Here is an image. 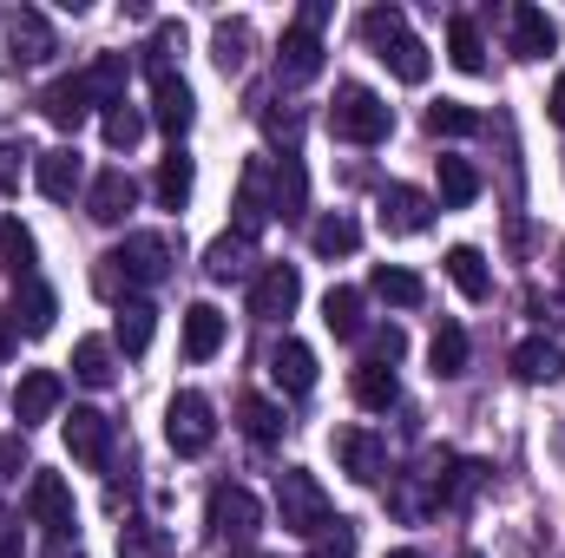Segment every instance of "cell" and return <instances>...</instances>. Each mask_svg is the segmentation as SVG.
I'll return each instance as SVG.
<instances>
[{"label":"cell","mask_w":565,"mask_h":558,"mask_svg":"<svg viewBox=\"0 0 565 558\" xmlns=\"http://www.w3.org/2000/svg\"><path fill=\"white\" fill-rule=\"evenodd\" d=\"M33 184H40V197L66 204V197L79 191V151H73V144H53V151H40V158H33Z\"/></svg>","instance_id":"2e32d148"},{"label":"cell","mask_w":565,"mask_h":558,"mask_svg":"<svg viewBox=\"0 0 565 558\" xmlns=\"http://www.w3.org/2000/svg\"><path fill=\"white\" fill-rule=\"evenodd\" d=\"M355 401H362L369 415H388V408L402 401V382H395V368H388V362H362V368H355Z\"/></svg>","instance_id":"cb8c5ba5"},{"label":"cell","mask_w":565,"mask_h":558,"mask_svg":"<svg viewBox=\"0 0 565 558\" xmlns=\"http://www.w3.org/2000/svg\"><path fill=\"white\" fill-rule=\"evenodd\" d=\"M119 558H171V539L145 519H126L119 526Z\"/></svg>","instance_id":"b9f144b4"},{"label":"cell","mask_w":565,"mask_h":558,"mask_svg":"<svg viewBox=\"0 0 565 558\" xmlns=\"http://www.w3.org/2000/svg\"><path fill=\"white\" fill-rule=\"evenodd\" d=\"M217 348H224V309L191 302V309H184V355H191V362H211Z\"/></svg>","instance_id":"7402d4cb"},{"label":"cell","mask_w":565,"mask_h":558,"mask_svg":"<svg viewBox=\"0 0 565 558\" xmlns=\"http://www.w3.org/2000/svg\"><path fill=\"white\" fill-rule=\"evenodd\" d=\"M402 355H408V335H402V329H375V362H388V368H395Z\"/></svg>","instance_id":"7dc6e473"},{"label":"cell","mask_w":565,"mask_h":558,"mask_svg":"<svg viewBox=\"0 0 565 558\" xmlns=\"http://www.w3.org/2000/svg\"><path fill=\"white\" fill-rule=\"evenodd\" d=\"M60 433H66V453L79 466H113V420L99 415V408H73Z\"/></svg>","instance_id":"52a82bcc"},{"label":"cell","mask_w":565,"mask_h":558,"mask_svg":"<svg viewBox=\"0 0 565 558\" xmlns=\"http://www.w3.org/2000/svg\"><path fill=\"white\" fill-rule=\"evenodd\" d=\"M335 460H342V473L362 480V486H375V480L388 473V447H382L369 427H342V433H335Z\"/></svg>","instance_id":"8fae6325"},{"label":"cell","mask_w":565,"mask_h":558,"mask_svg":"<svg viewBox=\"0 0 565 558\" xmlns=\"http://www.w3.org/2000/svg\"><path fill=\"white\" fill-rule=\"evenodd\" d=\"M277 513H282V533L316 539V533L329 526V493H322V480H316V473H302V466L277 473Z\"/></svg>","instance_id":"277c9868"},{"label":"cell","mask_w":565,"mask_h":558,"mask_svg":"<svg viewBox=\"0 0 565 558\" xmlns=\"http://www.w3.org/2000/svg\"><path fill=\"white\" fill-rule=\"evenodd\" d=\"M427 362H434V375H440V382L467 375V329H460V322H440V329H434V342H427Z\"/></svg>","instance_id":"4316f807"},{"label":"cell","mask_w":565,"mask_h":558,"mask_svg":"<svg viewBox=\"0 0 565 558\" xmlns=\"http://www.w3.org/2000/svg\"><path fill=\"white\" fill-rule=\"evenodd\" d=\"M151 322H158L151 302H119V315H113V342H119L126 355H145V348H151Z\"/></svg>","instance_id":"83f0119b"},{"label":"cell","mask_w":565,"mask_h":558,"mask_svg":"<svg viewBox=\"0 0 565 558\" xmlns=\"http://www.w3.org/2000/svg\"><path fill=\"white\" fill-rule=\"evenodd\" d=\"M164 440H171V453H184V460L211 453V440H217V408H211L198 388L171 395V408H164Z\"/></svg>","instance_id":"5b68a950"},{"label":"cell","mask_w":565,"mask_h":558,"mask_svg":"<svg viewBox=\"0 0 565 558\" xmlns=\"http://www.w3.org/2000/svg\"><path fill=\"white\" fill-rule=\"evenodd\" d=\"M362 40L375 46V60H382L402 86H422L427 79V46L408 33V13H402V7H369V13H362Z\"/></svg>","instance_id":"6da1fadb"},{"label":"cell","mask_w":565,"mask_h":558,"mask_svg":"<svg viewBox=\"0 0 565 558\" xmlns=\"http://www.w3.org/2000/svg\"><path fill=\"white\" fill-rule=\"evenodd\" d=\"M0 558H20V519L0 506Z\"/></svg>","instance_id":"681fc988"},{"label":"cell","mask_w":565,"mask_h":558,"mask_svg":"<svg viewBox=\"0 0 565 558\" xmlns=\"http://www.w3.org/2000/svg\"><path fill=\"white\" fill-rule=\"evenodd\" d=\"M237 558H257V552H237Z\"/></svg>","instance_id":"db71d44e"},{"label":"cell","mask_w":565,"mask_h":558,"mask_svg":"<svg viewBox=\"0 0 565 558\" xmlns=\"http://www.w3.org/2000/svg\"><path fill=\"white\" fill-rule=\"evenodd\" d=\"M132 204H139V184H132L126 171H99V178H93V191H86V211H93L99 224H119Z\"/></svg>","instance_id":"ffe728a7"},{"label":"cell","mask_w":565,"mask_h":558,"mask_svg":"<svg viewBox=\"0 0 565 558\" xmlns=\"http://www.w3.org/2000/svg\"><path fill=\"white\" fill-rule=\"evenodd\" d=\"M302 197H309V178L296 158L277 164V191H270V217H302Z\"/></svg>","instance_id":"8d00e7d4"},{"label":"cell","mask_w":565,"mask_h":558,"mask_svg":"<svg viewBox=\"0 0 565 558\" xmlns=\"http://www.w3.org/2000/svg\"><path fill=\"white\" fill-rule=\"evenodd\" d=\"M264 184H270V164L264 158H250L244 164V191H237V217H244V237L270 217V197H264Z\"/></svg>","instance_id":"1f68e13d"},{"label":"cell","mask_w":565,"mask_h":558,"mask_svg":"<svg viewBox=\"0 0 565 558\" xmlns=\"http://www.w3.org/2000/svg\"><path fill=\"white\" fill-rule=\"evenodd\" d=\"M257 526H264V506H257L250 486H217L211 493V533L217 539H250Z\"/></svg>","instance_id":"30bf717a"},{"label":"cell","mask_w":565,"mask_h":558,"mask_svg":"<svg viewBox=\"0 0 565 558\" xmlns=\"http://www.w3.org/2000/svg\"><path fill=\"white\" fill-rule=\"evenodd\" d=\"M139 139H145V112L139 106H132V99L106 106V144H113V151H132Z\"/></svg>","instance_id":"7bdbcfd3"},{"label":"cell","mask_w":565,"mask_h":558,"mask_svg":"<svg viewBox=\"0 0 565 558\" xmlns=\"http://www.w3.org/2000/svg\"><path fill=\"white\" fill-rule=\"evenodd\" d=\"M151 191H158V204H164V211H184V197H191V158H184V151H171V158L158 164V184H151Z\"/></svg>","instance_id":"f35d334b"},{"label":"cell","mask_w":565,"mask_h":558,"mask_svg":"<svg viewBox=\"0 0 565 558\" xmlns=\"http://www.w3.org/2000/svg\"><path fill=\"white\" fill-rule=\"evenodd\" d=\"M375 217H382L388 237H422L427 224H434V197L415 191V184H388L382 204H375Z\"/></svg>","instance_id":"8992f818"},{"label":"cell","mask_w":565,"mask_h":558,"mask_svg":"<svg viewBox=\"0 0 565 558\" xmlns=\"http://www.w3.org/2000/svg\"><path fill=\"white\" fill-rule=\"evenodd\" d=\"M329 132H335L342 144H382L388 132H395V112H388V99H382V93H369L362 79H349V86H335Z\"/></svg>","instance_id":"7a4b0ae2"},{"label":"cell","mask_w":565,"mask_h":558,"mask_svg":"<svg viewBox=\"0 0 565 558\" xmlns=\"http://www.w3.org/2000/svg\"><path fill=\"white\" fill-rule=\"evenodd\" d=\"M369 289H375L382 302H395V309H422V296H427V282L415 277V270H402V264H382V270L369 277Z\"/></svg>","instance_id":"f1b7e54d"},{"label":"cell","mask_w":565,"mask_h":558,"mask_svg":"<svg viewBox=\"0 0 565 558\" xmlns=\"http://www.w3.org/2000/svg\"><path fill=\"white\" fill-rule=\"evenodd\" d=\"M13 348V329H7V309H0V355Z\"/></svg>","instance_id":"816d5d0a"},{"label":"cell","mask_w":565,"mask_h":558,"mask_svg":"<svg viewBox=\"0 0 565 558\" xmlns=\"http://www.w3.org/2000/svg\"><path fill=\"white\" fill-rule=\"evenodd\" d=\"M473 197H480V171L467 158H440V204L447 211H467Z\"/></svg>","instance_id":"836d02e7"},{"label":"cell","mask_w":565,"mask_h":558,"mask_svg":"<svg viewBox=\"0 0 565 558\" xmlns=\"http://www.w3.org/2000/svg\"><path fill=\"white\" fill-rule=\"evenodd\" d=\"M211 60H217V73H244V60H250V20H217Z\"/></svg>","instance_id":"4dcf8cb0"},{"label":"cell","mask_w":565,"mask_h":558,"mask_svg":"<svg viewBox=\"0 0 565 558\" xmlns=\"http://www.w3.org/2000/svg\"><path fill=\"white\" fill-rule=\"evenodd\" d=\"M559 46V20L540 13V7H513V53L520 60H546Z\"/></svg>","instance_id":"d6986e66"},{"label":"cell","mask_w":565,"mask_h":558,"mask_svg":"<svg viewBox=\"0 0 565 558\" xmlns=\"http://www.w3.org/2000/svg\"><path fill=\"white\" fill-rule=\"evenodd\" d=\"M264 132L282 139V144H296L302 139V112H296V106H264Z\"/></svg>","instance_id":"f6af8a7d"},{"label":"cell","mask_w":565,"mask_h":558,"mask_svg":"<svg viewBox=\"0 0 565 558\" xmlns=\"http://www.w3.org/2000/svg\"><path fill=\"white\" fill-rule=\"evenodd\" d=\"M277 73L289 79V86H302V79H316V73H322V40H316L309 26H289V33H282Z\"/></svg>","instance_id":"ac0fdd59"},{"label":"cell","mask_w":565,"mask_h":558,"mask_svg":"<svg viewBox=\"0 0 565 558\" xmlns=\"http://www.w3.org/2000/svg\"><path fill=\"white\" fill-rule=\"evenodd\" d=\"M0 264L13 277H33V230L20 217H0Z\"/></svg>","instance_id":"ab89813d"},{"label":"cell","mask_w":565,"mask_h":558,"mask_svg":"<svg viewBox=\"0 0 565 558\" xmlns=\"http://www.w3.org/2000/svg\"><path fill=\"white\" fill-rule=\"evenodd\" d=\"M20 158H26L20 144H0V191H13V184H20Z\"/></svg>","instance_id":"c3c4849f"},{"label":"cell","mask_w":565,"mask_h":558,"mask_svg":"<svg viewBox=\"0 0 565 558\" xmlns=\"http://www.w3.org/2000/svg\"><path fill=\"white\" fill-rule=\"evenodd\" d=\"M427 132L434 139H467V132H480V112L460 106V99H434L427 106Z\"/></svg>","instance_id":"e575fe53"},{"label":"cell","mask_w":565,"mask_h":558,"mask_svg":"<svg viewBox=\"0 0 565 558\" xmlns=\"http://www.w3.org/2000/svg\"><path fill=\"white\" fill-rule=\"evenodd\" d=\"M447 277H454V289H460L467 302H487V296H493V270H487V257H480L473 244H454V250H447Z\"/></svg>","instance_id":"603a6c76"},{"label":"cell","mask_w":565,"mask_h":558,"mask_svg":"<svg viewBox=\"0 0 565 558\" xmlns=\"http://www.w3.org/2000/svg\"><path fill=\"white\" fill-rule=\"evenodd\" d=\"M26 513H33V526H46L53 539H66V533H73V486H66L60 473H33Z\"/></svg>","instance_id":"9c48e42d"},{"label":"cell","mask_w":565,"mask_h":558,"mask_svg":"<svg viewBox=\"0 0 565 558\" xmlns=\"http://www.w3.org/2000/svg\"><path fill=\"white\" fill-rule=\"evenodd\" d=\"M447 60H454L460 73H487V46H480V26H473V20H454V26H447Z\"/></svg>","instance_id":"74e56055"},{"label":"cell","mask_w":565,"mask_h":558,"mask_svg":"<svg viewBox=\"0 0 565 558\" xmlns=\"http://www.w3.org/2000/svg\"><path fill=\"white\" fill-rule=\"evenodd\" d=\"M237 420H244V433H250L257 447H277L282 427H289L282 408H277V401H264V395H244V401H237Z\"/></svg>","instance_id":"f546056e"},{"label":"cell","mask_w":565,"mask_h":558,"mask_svg":"<svg viewBox=\"0 0 565 558\" xmlns=\"http://www.w3.org/2000/svg\"><path fill=\"white\" fill-rule=\"evenodd\" d=\"M309 558H355V526H349V519H329V526L316 533Z\"/></svg>","instance_id":"ee69618b"},{"label":"cell","mask_w":565,"mask_h":558,"mask_svg":"<svg viewBox=\"0 0 565 558\" xmlns=\"http://www.w3.org/2000/svg\"><path fill=\"white\" fill-rule=\"evenodd\" d=\"M244 264H250V237H244V230H237V237H217V244H211V257H204V270H211V282L244 277Z\"/></svg>","instance_id":"60d3db41"},{"label":"cell","mask_w":565,"mask_h":558,"mask_svg":"<svg viewBox=\"0 0 565 558\" xmlns=\"http://www.w3.org/2000/svg\"><path fill=\"white\" fill-rule=\"evenodd\" d=\"M388 558H422V552H388Z\"/></svg>","instance_id":"f5cc1de1"},{"label":"cell","mask_w":565,"mask_h":558,"mask_svg":"<svg viewBox=\"0 0 565 558\" xmlns=\"http://www.w3.org/2000/svg\"><path fill=\"white\" fill-rule=\"evenodd\" d=\"M322 322H329V335H342V342H355L369 322H362V289H329L322 296Z\"/></svg>","instance_id":"d6a6232c"},{"label":"cell","mask_w":565,"mask_h":558,"mask_svg":"<svg viewBox=\"0 0 565 558\" xmlns=\"http://www.w3.org/2000/svg\"><path fill=\"white\" fill-rule=\"evenodd\" d=\"M40 112H46L60 132H79V126H86V112H93V86H86V73L53 79V86H46V99H40Z\"/></svg>","instance_id":"9a60e30c"},{"label":"cell","mask_w":565,"mask_h":558,"mask_svg":"<svg viewBox=\"0 0 565 558\" xmlns=\"http://www.w3.org/2000/svg\"><path fill=\"white\" fill-rule=\"evenodd\" d=\"M164 270H171V244L151 237V230H139V237H126L119 250L99 257V289L119 296V277L126 282H164Z\"/></svg>","instance_id":"3957f363"},{"label":"cell","mask_w":565,"mask_h":558,"mask_svg":"<svg viewBox=\"0 0 565 558\" xmlns=\"http://www.w3.org/2000/svg\"><path fill=\"white\" fill-rule=\"evenodd\" d=\"M151 119L171 132V139H184L191 132V119H198V99H191V86H184V73H151Z\"/></svg>","instance_id":"ba28073f"},{"label":"cell","mask_w":565,"mask_h":558,"mask_svg":"<svg viewBox=\"0 0 565 558\" xmlns=\"http://www.w3.org/2000/svg\"><path fill=\"white\" fill-rule=\"evenodd\" d=\"M7 46H13V60H20V66H40V60H53V26H46V13H33V7H13V13H7Z\"/></svg>","instance_id":"5bb4252c"},{"label":"cell","mask_w":565,"mask_h":558,"mask_svg":"<svg viewBox=\"0 0 565 558\" xmlns=\"http://www.w3.org/2000/svg\"><path fill=\"white\" fill-rule=\"evenodd\" d=\"M26 466V433H0V480H20Z\"/></svg>","instance_id":"bcb514c9"},{"label":"cell","mask_w":565,"mask_h":558,"mask_svg":"<svg viewBox=\"0 0 565 558\" xmlns=\"http://www.w3.org/2000/svg\"><path fill=\"white\" fill-rule=\"evenodd\" d=\"M73 375L86 382V388H106L119 368H113V342H99V335H86L79 348H73Z\"/></svg>","instance_id":"d590c367"},{"label":"cell","mask_w":565,"mask_h":558,"mask_svg":"<svg viewBox=\"0 0 565 558\" xmlns=\"http://www.w3.org/2000/svg\"><path fill=\"white\" fill-rule=\"evenodd\" d=\"M53 315H60V296L40 277H20V289H13V329H20V335H46Z\"/></svg>","instance_id":"e0dca14e"},{"label":"cell","mask_w":565,"mask_h":558,"mask_svg":"<svg viewBox=\"0 0 565 558\" xmlns=\"http://www.w3.org/2000/svg\"><path fill=\"white\" fill-rule=\"evenodd\" d=\"M296 302H302V277H296V264H270V270L257 277V289H250V315H257V322H282Z\"/></svg>","instance_id":"7c38bea8"},{"label":"cell","mask_w":565,"mask_h":558,"mask_svg":"<svg viewBox=\"0 0 565 558\" xmlns=\"http://www.w3.org/2000/svg\"><path fill=\"white\" fill-rule=\"evenodd\" d=\"M460 558H480V552H460Z\"/></svg>","instance_id":"11a10c76"},{"label":"cell","mask_w":565,"mask_h":558,"mask_svg":"<svg viewBox=\"0 0 565 558\" xmlns=\"http://www.w3.org/2000/svg\"><path fill=\"white\" fill-rule=\"evenodd\" d=\"M309 244H316V257H355L362 230H355V217H349V211H329V217H316V224H309Z\"/></svg>","instance_id":"484cf974"},{"label":"cell","mask_w":565,"mask_h":558,"mask_svg":"<svg viewBox=\"0 0 565 558\" xmlns=\"http://www.w3.org/2000/svg\"><path fill=\"white\" fill-rule=\"evenodd\" d=\"M270 382H277L282 395H309V388H316V355L282 335L277 348H270Z\"/></svg>","instance_id":"44dd1931"},{"label":"cell","mask_w":565,"mask_h":558,"mask_svg":"<svg viewBox=\"0 0 565 558\" xmlns=\"http://www.w3.org/2000/svg\"><path fill=\"white\" fill-rule=\"evenodd\" d=\"M60 395H66V382L53 375V368H26L20 375V388H13V420H20V433L33 427V420H46L60 408Z\"/></svg>","instance_id":"4fadbf2b"},{"label":"cell","mask_w":565,"mask_h":558,"mask_svg":"<svg viewBox=\"0 0 565 558\" xmlns=\"http://www.w3.org/2000/svg\"><path fill=\"white\" fill-rule=\"evenodd\" d=\"M546 106H553V119H559V126H565V73H559V79H553V99H546Z\"/></svg>","instance_id":"f907efd6"},{"label":"cell","mask_w":565,"mask_h":558,"mask_svg":"<svg viewBox=\"0 0 565 558\" xmlns=\"http://www.w3.org/2000/svg\"><path fill=\"white\" fill-rule=\"evenodd\" d=\"M513 375H520L526 388H540V382L553 388V382L565 375V355L553 348V342H520V348H513Z\"/></svg>","instance_id":"d4e9b609"}]
</instances>
